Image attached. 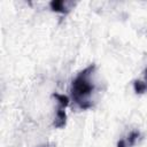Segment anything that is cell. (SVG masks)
Returning a JSON list of instances; mask_svg holds the SVG:
<instances>
[{"label": "cell", "instance_id": "1", "mask_svg": "<svg viewBox=\"0 0 147 147\" xmlns=\"http://www.w3.org/2000/svg\"><path fill=\"white\" fill-rule=\"evenodd\" d=\"M94 74L95 64L92 63L83 69L71 82V99L80 110H87L93 107L92 95L95 91Z\"/></svg>", "mask_w": 147, "mask_h": 147}, {"label": "cell", "instance_id": "2", "mask_svg": "<svg viewBox=\"0 0 147 147\" xmlns=\"http://www.w3.org/2000/svg\"><path fill=\"white\" fill-rule=\"evenodd\" d=\"M53 98L57 102V108H56V114L54 118V126L56 129H63L67 124V107L69 105V98L64 94H59V93H53Z\"/></svg>", "mask_w": 147, "mask_h": 147}, {"label": "cell", "instance_id": "3", "mask_svg": "<svg viewBox=\"0 0 147 147\" xmlns=\"http://www.w3.org/2000/svg\"><path fill=\"white\" fill-rule=\"evenodd\" d=\"M75 3L71 1H63V0H53L49 2V7L53 11L61 13V14H68L71 10V7Z\"/></svg>", "mask_w": 147, "mask_h": 147}, {"label": "cell", "instance_id": "4", "mask_svg": "<svg viewBox=\"0 0 147 147\" xmlns=\"http://www.w3.org/2000/svg\"><path fill=\"white\" fill-rule=\"evenodd\" d=\"M133 88L137 94H142L147 91V68L144 71V79L142 80H134L133 82Z\"/></svg>", "mask_w": 147, "mask_h": 147}, {"label": "cell", "instance_id": "5", "mask_svg": "<svg viewBox=\"0 0 147 147\" xmlns=\"http://www.w3.org/2000/svg\"><path fill=\"white\" fill-rule=\"evenodd\" d=\"M139 137H140V132L137 131V130H132V131L127 134V139L125 140L126 146H127V147L134 146V144L137 142V140L139 139Z\"/></svg>", "mask_w": 147, "mask_h": 147}, {"label": "cell", "instance_id": "6", "mask_svg": "<svg viewBox=\"0 0 147 147\" xmlns=\"http://www.w3.org/2000/svg\"><path fill=\"white\" fill-rule=\"evenodd\" d=\"M117 147H127L126 146V142H125V139H121L117 141Z\"/></svg>", "mask_w": 147, "mask_h": 147}, {"label": "cell", "instance_id": "7", "mask_svg": "<svg viewBox=\"0 0 147 147\" xmlns=\"http://www.w3.org/2000/svg\"><path fill=\"white\" fill-rule=\"evenodd\" d=\"M38 147H53L51 144H44V145H40V146H38Z\"/></svg>", "mask_w": 147, "mask_h": 147}]
</instances>
